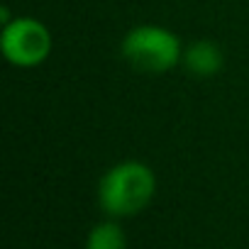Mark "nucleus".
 I'll return each instance as SVG.
<instances>
[{"label": "nucleus", "instance_id": "obj_1", "mask_svg": "<svg viewBox=\"0 0 249 249\" xmlns=\"http://www.w3.org/2000/svg\"><path fill=\"white\" fill-rule=\"evenodd\" d=\"M157 193V174L144 161H120L98 181V205L107 217H132L142 213Z\"/></svg>", "mask_w": 249, "mask_h": 249}, {"label": "nucleus", "instance_id": "obj_2", "mask_svg": "<svg viewBox=\"0 0 249 249\" xmlns=\"http://www.w3.org/2000/svg\"><path fill=\"white\" fill-rule=\"evenodd\" d=\"M120 54L140 73H166L181 64L183 44L161 25H137L122 37Z\"/></svg>", "mask_w": 249, "mask_h": 249}, {"label": "nucleus", "instance_id": "obj_3", "mask_svg": "<svg viewBox=\"0 0 249 249\" xmlns=\"http://www.w3.org/2000/svg\"><path fill=\"white\" fill-rule=\"evenodd\" d=\"M52 32L44 22L30 15H18L3 22L0 32V49L8 64L18 69H35L44 64L52 54Z\"/></svg>", "mask_w": 249, "mask_h": 249}, {"label": "nucleus", "instance_id": "obj_4", "mask_svg": "<svg viewBox=\"0 0 249 249\" xmlns=\"http://www.w3.org/2000/svg\"><path fill=\"white\" fill-rule=\"evenodd\" d=\"M222 64H225V54L210 39H196V42L183 47L181 66L191 76H196V78H213V76H217L222 71Z\"/></svg>", "mask_w": 249, "mask_h": 249}, {"label": "nucleus", "instance_id": "obj_5", "mask_svg": "<svg viewBox=\"0 0 249 249\" xmlns=\"http://www.w3.org/2000/svg\"><path fill=\"white\" fill-rule=\"evenodd\" d=\"M86 249H127V237H124V230L115 222V217H110L90 227Z\"/></svg>", "mask_w": 249, "mask_h": 249}]
</instances>
